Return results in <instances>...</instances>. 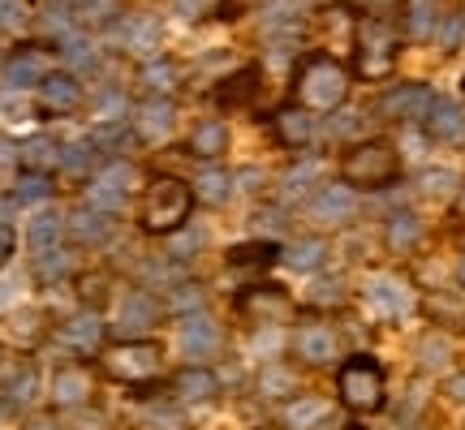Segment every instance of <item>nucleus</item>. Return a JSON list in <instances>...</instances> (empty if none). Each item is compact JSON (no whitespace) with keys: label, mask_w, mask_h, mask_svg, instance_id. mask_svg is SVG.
Returning a JSON list of instances; mask_svg holds the SVG:
<instances>
[{"label":"nucleus","mask_w":465,"mask_h":430,"mask_svg":"<svg viewBox=\"0 0 465 430\" xmlns=\"http://www.w3.org/2000/svg\"><path fill=\"white\" fill-rule=\"evenodd\" d=\"M194 211V185L182 177H151L143 199H138V229L151 237H168L177 232Z\"/></svg>","instance_id":"nucleus-1"},{"label":"nucleus","mask_w":465,"mask_h":430,"mask_svg":"<svg viewBox=\"0 0 465 430\" xmlns=\"http://www.w3.org/2000/svg\"><path fill=\"white\" fill-rule=\"evenodd\" d=\"M401 177V151L392 138H362L341 155V181L349 190H383Z\"/></svg>","instance_id":"nucleus-2"},{"label":"nucleus","mask_w":465,"mask_h":430,"mask_svg":"<svg viewBox=\"0 0 465 430\" xmlns=\"http://www.w3.org/2000/svg\"><path fill=\"white\" fill-rule=\"evenodd\" d=\"M293 95H298L302 108H315V112H328L349 95V69L328 56V52H306L298 65V83H293Z\"/></svg>","instance_id":"nucleus-3"},{"label":"nucleus","mask_w":465,"mask_h":430,"mask_svg":"<svg viewBox=\"0 0 465 430\" xmlns=\"http://www.w3.org/2000/svg\"><path fill=\"white\" fill-rule=\"evenodd\" d=\"M336 396L349 414H380L383 400H388V379H383V366L371 353H353L341 362L336 370Z\"/></svg>","instance_id":"nucleus-4"},{"label":"nucleus","mask_w":465,"mask_h":430,"mask_svg":"<svg viewBox=\"0 0 465 430\" xmlns=\"http://www.w3.org/2000/svg\"><path fill=\"white\" fill-rule=\"evenodd\" d=\"M104 370L121 383L155 379L164 370V348L155 340H116V345L104 348Z\"/></svg>","instance_id":"nucleus-5"},{"label":"nucleus","mask_w":465,"mask_h":430,"mask_svg":"<svg viewBox=\"0 0 465 430\" xmlns=\"http://www.w3.org/2000/svg\"><path fill=\"white\" fill-rule=\"evenodd\" d=\"M392 56H397V34L388 31L383 22H362L358 26V48H353L358 73L362 78H380V73L392 69Z\"/></svg>","instance_id":"nucleus-6"},{"label":"nucleus","mask_w":465,"mask_h":430,"mask_svg":"<svg viewBox=\"0 0 465 430\" xmlns=\"http://www.w3.org/2000/svg\"><path fill=\"white\" fill-rule=\"evenodd\" d=\"M410 288L401 280H392V276H375V280L366 284V306L375 310V315L383 318H401V315H410Z\"/></svg>","instance_id":"nucleus-7"},{"label":"nucleus","mask_w":465,"mask_h":430,"mask_svg":"<svg viewBox=\"0 0 465 430\" xmlns=\"http://www.w3.org/2000/svg\"><path fill=\"white\" fill-rule=\"evenodd\" d=\"M276 259H281L276 241H242V246L229 249V267L237 276H263V271H272Z\"/></svg>","instance_id":"nucleus-8"},{"label":"nucleus","mask_w":465,"mask_h":430,"mask_svg":"<svg viewBox=\"0 0 465 430\" xmlns=\"http://www.w3.org/2000/svg\"><path fill=\"white\" fill-rule=\"evenodd\" d=\"M298 357L302 362H315V366L332 362L336 357V336L328 327H302L298 331Z\"/></svg>","instance_id":"nucleus-9"},{"label":"nucleus","mask_w":465,"mask_h":430,"mask_svg":"<svg viewBox=\"0 0 465 430\" xmlns=\"http://www.w3.org/2000/svg\"><path fill=\"white\" fill-rule=\"evenodd\" d=\"M276 138H281L284 147H302V142L311 138V116H306V108H281V112H276Z\"/></svg>","instance_id":"nucleus-10"},{"label":"nucleus","mask_w":465,"mask_h":430,"mask_svg":"<svg viewBox=\"0 0 465 430\" xmlns=\"http://www.w3.org/2000/svg\"><path fill=\"white\" fill-rule=\"evenodd\" d=\"M250 95H259V65H246L242 73H232L229 83H220V103H250Z\"/></svg>","instance_id":"nucleus-11"},{"label":"nucleus","mask_w":465,"mask_h":430,"mask_svg":"<svg viewBox=\"0 0 465 430\" xmlns=\"http://www.w3.org/2000/svg\"><path fill=\"white\" fill-rule=\"evenodd\" d=\"M431 130H435V138H444V142H457V138H465V116H461V108H457V103H435Z\"/></svg>","instance_id":"nucleus-12"},{"label":"nucleus","mask_w":465,"mask_h":430,"mask_svg":"<svg viewBox=\"0 0 465 430\" xmlns=\"http://www.w3.org/2000/svg\"><path fill=\"white\" fill-rule=\"evenodd\" d=\"M418 232H422V224H418L414 215H392V224H388V246L410 249L418 241Z\"/></svg>","instance_id":"nucleus-13"},{"label":"nucleus","mask_w":465,"mask_h":430,"mask_svg":"<svg viewBox=\"0 0 465 430\" xmlns=\"http://www.w3.org/2000/svg\"><path fill=\"white\" fill-rule=\"evenodd\" d=\"M177 392H182L185 400H207L216 392V383H212L207 370H185V375H177Z\"/></svg>","instance_id":"nucleus-14"},{"label":"nucleus","mask_w":465,"mask_h":430,"mask_svg":"<svg viewBox=\"0 0 465 430\" xmlns=\"http://www.w3.org/2000/svg\"><path fill=\"white\" fill-rule=\"evenodd\" d=\"M323 414H328V405L323 400H293V409H289V426H315V422H323Z\"/></svg>","instance_id":"nucleus-15"},{"label":"nucleus","mask_w":465,"mask_h":430,"mask_svg":"<svg viewBox=\"0 0 465 430\" xmlns=\"http://www.w3.org/2000/svg\"><path fill=\"white\" fill-rule=\"evenodd\" d=\"M86 392H91V383L83 375H61V383H56V400L61 405H83Z\"/></svg>","instance_id":"nucleus-16"},{"label":"nucleus","mask_w":465,"mask_h":430,"mask_svg":"<svg viewBox=\"0 0 465 430\" xmlns=\"http://www.w3.org/2000/svg\"><path fill=\"white\" fill-rule=\"evenodd\" d=\"M69 340H74V345H83V348H91L95 340H100V323H95V318H78V323L69 327Z\"/></svg>","instance_id":"nucleus-17"},{"label":"nucleus","mask_w":465,"mask_h":430,"mask_svg":"<svg viewBox=\"0 0 465 430\" xmlns=\"http://www.w3.org/2000/svg\"><path fill=\"white\" fill-rule=\"evenodd\" d=\"M319 259H323V246H319V241H306V246L293 249V267H298V271H311Z\"/></svg>","instance_id":"nucleus-18"},{"label":"nucleus","mask_w":465,"mask_h":430,"mask_svg":"<svg viewBox=\"0 0 465 430\" xmlns=\"http://www.w3.org/2000/svg\"><path fill=\"white\" fill-rule=\"evenodd\" d=\"M323 199H328V202H319V215H323V220H332V215H345V211H349V199H345V194L328 190Z\"/></svg>","instance_id":"nucleus-19"},{"label":"nucleus","mask_w":465,"mask_h":430,"mask_svg":"<svg viewBox=\"0 0 465 430\" xmlns=\"http://www.w3.org/2000/svg\"><path fill=\"white\" fill-rule=\"evenodd\" d=\"M444 392H449L452 400H465V375H452V379L444 383Z\"/></svg>","instance_id":"nucleus-20"},{"label":"nucleus","mask_w":465,"mask_h":430,"mask_svg":"<svg viewBox=\"0 0 465 430\" xmlns=\"http://www.w3.org/2000/svg\"><path fill=\"white\" fill-rule=\"evenodd\" d=\"M457 215H465V190H461V199H457Z\"/></svg>","instance_id":"nucleus-21"},{"label":"nucleus","mask_w":465,"mask_h":430,"mask_svg":"<svg viewBox=\"0 0 465 430\" xmlns=\"http://www.w3.org/2000/svg\"><path fill=\"white\" fill-rule=\"evenodd\" d=\"M457 280H461V284H465V259H461V267H457Z\"/></svg>","instance_id":"nucleus-22"},{"label":"nucleus","mask_w":465,"mask_h":430,"mask_svg":"<svg viewBox=\"0 0 465 430\" xmlns=\"http://www.w3.org/2000/svg\"><path fill=\"white\" fill-rule=\"evenodd\" d=\"M345 430H366V426H345Z\"/></svg>","instance_id":"nucleus-23"}]
</instances>
